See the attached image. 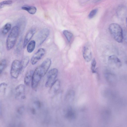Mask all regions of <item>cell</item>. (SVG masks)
Returning a JSON list of instances; mask_svg holds the SVG:
<instances>
[{
  "mask_svg": "<svg viewBox=\"0 0 127 127\" xmlns=\"http://www.w3.org/2000/svg\"><path fill=\"white\" fill-rule=\"evenodd\" d=\"M36 32V29L32 28L29 30L26 34L24 39L23 48H25Z\"/></svg>",
  "mask_w": 127,
  "mask_h": 127,
  "instance_id": "11",
  "label": "cell"
},
{
  "mask_svg": "<svg viewBox=\"0 0 127 127\" xmlns=\"http://www.w3.org/2000/svg\"><path fill=\"white\" fill-rule=\"evenodd\" d=\"M22 9L27 11L31 14H33L36 12L37 10L36 8L34 6L24 5L21 8Z\"/></svg>",
  "mask_w": 127,
  "mask_h": 127,
  "instance_id": "16",
  "label": "cell"
},
{
  "mask_svg": "<svg viewBox=\"0 0 127 127\" xmlns=\"http://www.w3.org/2000/svg\"><path fill=\"white\" fill-rule=\"evenodd\" d=\"M96 64V62L94 58L92 61L91 67L92 71L93 73L95 72L96 71L95 69Z\"/></svg>",
  "mask_w": 127,
  "mask_h": 127,
  "instance_id": "23",
  "label": "cell"
},
{
  "mask_svg": "<svg viewBox=\"0 0 127 127\" xmlns=\"http://www.w3.org/2000/svg\"><path fill=\"white\" fill-rule=\"evenodd\" d=\"M24 110V108L23 107H20L18 110V112L20 114L22 113Z\"/></svg>",
  "mask_w": 127,
  "mask_h": 127,
  "instance_id": "27",
  "label": "cell"
},
{
  "mask_svg": "<svg viewBox=\"0 0 127 127\" xmlns=\"http://www.w3.org/2000/svg\"><path fill=\"white\" fill-rule=\"evenodd\" d=\"M97 11V9H94L91 11L89 13L88 17L90 19L92 18L95 15Z\"/></svg>",
  "mask_w": 127,
  "mask_h": 127,
  "instance_id": "24",
  "label": "cell"
},
{
  "mask_svg": "<svg viewBox=\"0 0 127 127\" xmlns=\"http://www.w3.org/2000/svg\"><path fill=\"white\" fill-rule=\"evenodd\" d=\"M83 57L87 62L90 61L92 58V54L90 46L88 44L85 45L83 49Z\"/></svg>",
  "mask_w": 127,
  "mask_h": 127,
  "instance_id": "10",
  "label": "cell"
},
{
  "mask_svg": "<svg viewBox=\"0 0 127 127\" xmlns=\"http://www.w3.org/2000/svg\"><path fill=\"white\" fill-rule=\"evenodd\" d=\"M11 28V25L9 23L6 24L3 27L2 30V34L5 35L10 30Z\"/></svg>",
  "mask_w": 127,
  "mask_h": 127,
  "instance_id": "20",
  "label": "cell"
},
{
  "mask_svg": "<svg viewBox=\"0 0 127 127\" xmlns=\"http://www.w3.org/2000/svg\"><path fill=\"white\" fill-rule=\"evenodd\" d=\"M12 1L11 0H5L2 1L0 2L2 4L4 5H5L10 4L12 3Z\"/></svg>",
  "mask_w": 127,
  "mask_h": 127,
  "instance_id": "25",
  "label": "cell"
},
{
  "mask_svg": "<svg viewBox=\"0 0 127 127\" xmlns=\"http://www.w3.org/2000/svg\"><path fill=\"white\" fill-rule=\"evenodd\" d=\"M109 29L114 39L119 43H121L123 38L122 29L118 24L112 23L109 26Z\"/></svg>",
  "mask_w": 127,
  "mask_h": 127,
  "instance_id": "2",
  "label": "cell"
},
{
  "mask_svg": "<svg viewBox=\"0 0 127 127\" xmlns=\"http://www.w3.org/2000/svg\"><path fill=\"white\" fill-rule=\"evenodd\" d=\"M65 116L69 120L74 119L75 117V113L74 110L71 108H68L66 111Z\"/></svg>",
  "mask_w": 127,
  "mask_h": 127,
  "instance_id": "15",
  "label": "cell"
},
{
  "mask_svg": "<svg viewBox=\"0 0 127 127\" xmlns=\"http://www.w3.org/2000/svg\"><path fill=\"white\" fill-rule=\"evenodd\" d=\"M33 71L30 70L26 73L24 79V82L26 85L28 86L31 83Z\"/></svg>",
  "mask_w": 127,
  "mask_h": 127,
  "instance_id": "14",
  "label": "cell"
},
{
  "mask_svg": "<svg viewBox=\"0 0 127 127\" xmlns=\"http://www.w3.org/2000/svg\"><path fill=\"white\" fill-rule=\"evenodd\" d=\"M45 50L43 48H40L34 54L31 60V63L32 65H34L39 61L45 55Z\"/></svg>",
  "mask_w": 127,
  "mask_h": 127,
  "instance_id": "7",
  "label": "cell"
},
{
  "mask_svg": "<svg viewBox=\"0 0 127 127\" xmlns=\"http://www.w3.org/2000/svg\"><path fill=\"white\" fill-rule=\"evenodd\" d=\"M21 63L19 60H15L13 62L11 66L10 71L11 76L13 78H17L21 71Z\"/></svg>",
  "mask_w": 127,
  "mask_h": 127,
  "instance_id": "3",
  "label": "cell"
},
{
  "mask_svg": "<svg viewBox=\"0 0 127 127\" xmlns=\"http://www.w3.org/2000/svg\"><path fill=\"white\" fill-rule=\"evenodd\" d=\"M60 86V80H56L50 87V93L54 94L56 93L59 90Z\"/></svg>",
  "mask_w": 127,
  "mask_h": 127,
  "instance_id": "12",
  "label": "cell"
},
{
  "mask_svg": "<svg viewBox=\"0 0 127 127\" xmlns=\"http://www.w3.org/2000/svg\"><path fill=\"white\" fill-rule=\"evenodd\" d=\"M50 30L47 28L42 29L38 32L36 36L37 45L38 47L41 45L49 36Z\"/></svg>",
  "mask_w": 127,
  "mask_h": 127,
  "instance_id": "5",
  "label": "cell"
},
{
  "mask_svg": "<svg viewBox=\"0 0 127 127\" xmlns=\"http://www.w3.org/2000/svg\"><path fill=\"white\" fill-rule=\"evenodd\" d=\"M7 64V61L5 59L2 60L0 62V74L4 69Z\"/></svg>",
  "mask_w": 127,
  "mask_h": 127,
  "instance_id": "22",
  "label": "cell"
},
{
  "mask_svg": "<svg viewBox=\"0 0 127 127\" xmlns=\"http://www.w3.org/2000/svg\"><path fill=\"white\" fill-rule=\"evenodd\" d=\"M43 77L38 69L37 67L33 71L31 82V87L33 90H35Z\"/></svg>",
  "mask_w": 127,
  "mask_h": 127,
  "instance_id": "6",
  "label": "cell"
},
{
  "mask_svg": "<svg viewBox=\"0 0 127 127\" xmlns=\"http://www.w3.org/2000/svg\"><path fill=\"white\" fill-rule=\"evenodd\" d=\"M36 45V42L34 40L31 41L28 44L27 47V52L30 53H32L34 50Z\"/></svg>",
  "mask_w": 127,
  "mask_h": 127,
  "instance_id": "17",
  "label": "cell"
},
{
  "mask_svg": "<svg viewBox=\"0 0 127 127\" xmlns=\"http://www.w3.org/2000/svg\"><path fill=\"white\" fill-rule=\"evenodd\" d=\"M7 86V84L5 82L0 84V95H2L5 93Z\"/></svg>",
  "mask_w": 127,
  "mask_h": 127,
  "instance_id": "21",
  "label": "cell"
},
{
  "mask_svg": "<svg viewBox=\"0 0 127 127\" xmlns=\"http://www.w3.org/2000/svg\"><path fill=\"white\" fill-rule=\"evenodd\" d=\"M35 104L36 107L37 108H40L41 106V104L40 102L38 101H37L35 103Z\"/></svg>",
  "mask_w": 127,
  "mask_h": 127,
  "instance_id": "26",
  "label": "cell"
},
{
  "mask_svg": "<svg viewBox=\"0 0 127 127\" xmlns=\"http://www.w3.org/2000/svg\"><path fill=\"white\" fill-rule=\"evenodd\" d=\"M20 28L18 25L13 27L8 35L6 42L7 50H9L14 47L19 35Z\"/></svg>",
  "mask_w": 127,
  "mask_h": 127,
  "instance_id": "1",
  "label": "cell"
},
{
  "mask_svg": "<svg viewBox=\"0 0 127 127\" xmlns=\"http://www.w3.org/2000/svg\"><path fill=\"white\" fill-rule=\"evenodd\" d=\"M32 113H35V110L34 109H32Z\"/></svg>",
  "mask_w": 127,
  "mask_h": 127,
  "instance_id": "29",
  "label": "cell"
},
{
  "mask_svg": "<svg viewBox=\"0 0 127 127\" xmlns=\"http://www.w3.org/2000/svg\"><path fill=\"white\" fill-rule=\"evenodd\" d=\"M15 97L18 100L24 99L25 97V86L24 84L17 86L15 89Z\"/></svg>",
  "mask_w": 127,
  "mask_h": 127,
  "instance_id": "8",
  "label": "cell"
},
{
  "mask_svg": "<svg viewBox=\"0 0 127 127\" xmlns=\"http://www.w3.org/2000/svg\"><path fill=\"white\" fill-rule=\"evenodd\" d=\"M108 61L110 63L114 64L118 67L121 65V63L120 59L115 55H113L110 56Z\"/></svg>",
  "mask_w": 127,
  "mask_h": 127,
  "instance_id": "13",
  "label": "cell"
},
{
  "mask_svg": "<svg viewBox=\"0 0 127 127\" xmlns=\"http://www.w3.org/2000/svg\"><path fill=\"white\" fill-rule=\"evenodd\" d=\"M29 61V58L28 56L25 57L22 60L21 63V71L23 70L28 64Z\"/></svg>",
  "mask_w": 127,
  "mask_h": 127,
  "instance_id": "19",
  "label": "cell"
},
{
  "mask_svg": "<svg viewBox=\"0 0 127 127\" xmlns=\"http://www.w3.org/2000/svg\"><path fill=\"white\" fill-rule=\"evenodd\" d=\"M58 70L56 68L52 69L49 70L47 74V79L45 84L46 87H50L57 80L58 74Z\"/></svg>",
  "mask_w": 127,
  "mask_h": 127,
  "instance_id": "4",
  "label": "cell"
},
{
  "mask_svg": "<svg viewBox=\"0 0 127 127\" xmlns=\"http://www.w3.org/2000/svg\"><path fill=\"white\" fill-rule=\"evenodd\" d=\"M51 63V59L50 58H47L43 61L40 66L37 67L43 76L46 74Z\"/></svg>",
  "mask_w": 127,
  "mask_h": 127,
  "instance_id": "9",
  "label": "cell"
},
{
  "mask_svg": "<svg viewBox=\"0 0 127 127\" xmlns=\"http://www.w3.org/2000/svg\"><path fill=\"white\" fill-rule=\"evenodd\" d=\"M4 5L2 4L0 2V9L3 8L4 6Z\"/></svg>",
  "mask_w": 127,
  "mask_h": 127,
  "instance_id": "28",
  "label": "cell"
},
{
  "mask_svg": "<svg viewBox=\"0 0 127 127\" xmlns=\"http://www.w3.org/2000/svg\"><path fill=\"white\" fill-rule=\"evenodd\" d=\"M63 33L68 41L70 42L73 37V34L69 31L66 30L63 31Z\"/></svg>",
  "mask_w": 127,
  "mask_h": 127,
  "instance_id": "18",
  "label": "cell"
}]
</instances>
